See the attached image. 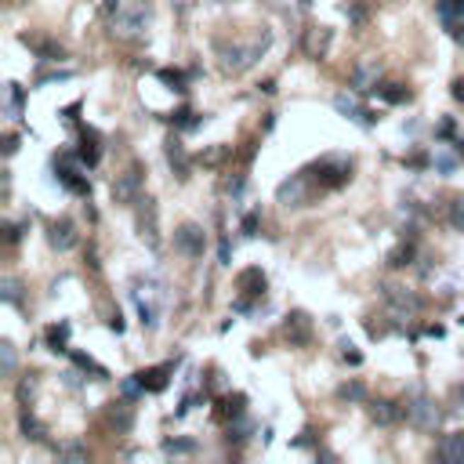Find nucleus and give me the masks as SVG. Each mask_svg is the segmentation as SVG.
<instances>
[{
    "instance_id": "obj_46",
    "label": "nucleus",
    "mask_w": 464,
    "mask_h": 464,
    "mask_svg": "<svg viewBox=\"0 0 464 464\" xmlns=\"http://www.w3.org/2000/svg\"><path fill=\"white\" fill-rule=\"evenodd\" d=\"M77 113H80V102H73V106H69V109H66V113H62V116H66V120H69V123H73V120H77Z\"/></svg>"
},
{
    "instance_id": "obj_18",
    "label": "nucleus",
    "mask_w": 464,
    "mask_h": 464,
    "mask_svg": "<svg viewBox=\"0 0 464 464\" xmlns=\"http://www.w3.org/2000/svg\"><path fill=\"white\" fill-rule=\"evenodd\" d=\"M436 15L443 18L446 29H453V33H457V29H460V18H464V0H439V4H436Z\"/></svg>"
},
{
    "instance_id": "obj_15",
    "label": "nucleus",
    "mask_w": 464,
    "mask_h": 464,
    "mask_svg": "<svg viewBox=\"0 0 464 464\" xmlns=\"http://www.w3.org/2000/svg\"><path fill=\"white\" fill-rule=\"evenodd\" d=\"M47 239H51L55 251H73V247H77V229H73V222H66V218L55 222L51 232H47Z\"/></svg>"
},
{
    "instance_id": "obj_34",
    "label": "nucleus",
    "mask_w": 464,
    "mask_h": 464,
    "mask_svg": "<svg viewBox=\"0 0 464 464\" xmlns=\"http://www.w3.org/2000/svg\"><path fill=\"white\" fill-rule=\"evenodd\" d=\"M450 225H453L457 232H464V196H457V200L450 203Z\"/></svg>"
},
{
    "instance_id": "obj_48",
    "label": "nucleus",
    "mask_w": 464,
    "mask_h": 464,
    "mask_svg": "<svg viewBox=\"0 0 464 464\" xmlns=\"http://www.w3.org/2000/svg\"><path fill=\"white\" fill-rule=\"evenodd\" d=\"M453 149H457V157H460V160H464V138H460V142H457V145H453Z\"/></svg>"
},
{
    "instance_id": "obj_33",
    "label": "nucleus",
    "mask_w": 464,
    "mask_h": 464,
    "mask_svg": "<svg viewBox=\"0 0 464 464\" xmlns=\"http://www.w3.org/2000/svg\"><path fill=\"white\" fill-rule=\"evenodd\" d=\"M73 359H77V366H80V370H91L95 378H109V370H106V366H98V363L91 359V356H80V352H77Z\"/></svg>"
},
{
    "instance_id": "obj_28",
    "label": "nucleus",
    "mask_w": 464,
    "mask_h": 464,
    "mask_svg": "<svg viewBox=\"0 0 464 464\" xmlns=\"http://www.w3.org/2000/svg\"><path fill=\"white\" fill-rule=\"evenodd\" d=\"M414 261V243H403V247H395V251L388 254V265L392 268H407Z\"/></svg>"
},
{
    "instance_id": "obj_36",
    "label": "nucleus",
    "mask_w": 464,
    "mask_h": 464,
    "mask_svg": "<svg viewBox=\"0 0 464 464\" xmlns=\"http://www.w3.org/2000/svg\"><path fill=\"white\" fill-rule=\"evenodd\" d=\"M55 453H58V460H87V450H84V446H73V443H69V446H58Z\"/></svg>"
},
{
    "instance_id": "obj_41",
    "label": "nucleus",
    "mask_w": 464,
    "mask_h": 464,
    "mask_svg": "<svg viewBox=\"0 0 464 464\" xmlns=\"http://www.w3.org/2000/svg\"><path fill=\"white\" fill-rule=\"evenodd\" d=\"M33 392H37V378L29 374V381H22V385H18V399L26 403V399H33Z\"/></svg>"
},
{
    "instance_id": "obj_11",
    "label": "nucleus",
    "mask_w": 464,
    "mask_h": 464,
    "mask_svg": "<svg viewBox=\"0 0 464 464\" xmlns=\"http://www.w3.org/2000/svg\"><path fill=\"white\" fill-rule=\"evenodd\" d=\"M236 290H239V298L243 301H258V298H265V272L254 265V268H243L239 276H236Z\"/></svg>"
},
{
    "instance_id": "obj_8",
    "label": "nucleus",
    "mask_w": 464,
    "mask_h": 464,
    "mask_svg": "<svg viewBox=\"0 0 464 464\" xmlns=\"http://www.w3.org/2000/svg\"><path fill=\"white\" fill-rule=\"evenodd\" d=\"M308 181H312V174L301 171V174H290L280 189H276V196H280V203L287 207H305L308 203Z\"/></svg>"
},
{
    "instance_id": "obj_14",
    "label": "nucleus",
    "mask_w": 464,
    "mask_h": 464,
    "mask_svg": "<svg viewBox=\"0 0 464 464\" xmlns=\"http://www.w3.org/2000/svg\"><path fill=\"white\" fill-rule=\"evenodd\" d=\"M58 181L66 185L69 193H77V196H87L91 193V181L73 167V157H62V167H58Z\"/></svg>"
},
{
    "instance_id": "obj_4",
    "label": "nucleus",
    "mask_w": 464,
    "mask_h": 464,
    "mask_svg": "<svg viewBox=\"0 0 464 464\" xmlns=\"http://www.w3.org/2000/svg\"><path fill=\"white\" fill-rule=\"evenodd\" d=\"M145 26H149V11L145 4H131V8H120L113 15V37L120 40H135L145 33Z\"/></svg>"
},
{
    "instance_id": "obj_7",
    "label": "nucleus",
    "mask_w": 464,
    "mask_h": 464,
    "mask_svg": "<svg viewBox=\"0 0 464 464\" xmlns=\"http://www.w3.org/2000/svg\"><path fill=\"white\" fill-rule=\"evenodd\" d=\"M439 410H436V403L431 399H424V395H417V399H410L407 403V421L417 428V431H436L439 428Z\"/></svg>"
},
{
    "instance_id": "obj_16",
    "label": "nucleus",
    "mask_w": 464,
    "mask_h": 464,
    "mask_svg": "<svg viewBox=\"0 0 464 464\" xmlns=\"http://www.w3.org/2000/svg\"><path fill=\"white\" fill-rule=\"evenodd\" d=\"M167 374H174V363H164V366H152V370H142L138 381L145 392H164L167 388Z\"/></svg>"
},
{
    "instance_id": "obj_42",
    "label": "nucleus",
    "mask_w": 464,
    "mask_h": 464,
    "mask_svg": "<svg viewBox=\"0 0 464 464\" xmlns=\"http://www.w3.org/2000/svg\"><path fill=\"white\" fill-rule=\"evenodd\" d=\"M258 232V214H247L243 218V236H254Z\"/></svg>"
},
{
    "instance_id": "obj_26",
    "label": "nucleus",
    "mask_w": 464,
    "mask_h": 464,
    "mask_svg": "<svg viewBox=\"0 0 464 464\" xmlns=\"http://www.w3.org/2000/svg\"><path fill=\"white\" fill-rule=\"evenodd\" d=\"M66 341H69V323H58V327L47 330V345H51L55 352H69Z\"/></svg>"
},
{
    "instance_id": "obj_23",
    "label": "nucleus",
    "mask_w": 464,
    "mask_h": 464,
    "mask_svg": "<svg viewBox=\"0 0 464 464\" xmlns=\"http://www.w3.org/2000/svg\"><path fill=\"white\" fill-rule=\"evenodd\" d=\"M243 410H247V395H243V392L225 395L222 403H218V417H222V421H229V417H236V421H239V417H243Z\"/></svg>"
},
{
    "instance_id": "obj_44",
    "label": "nucleus",
    "mask_w": 464,
    "mask_h": 464,
    "mask_svg": "<svg viewBox=\"0 0 464 464\" xmlns=\"http://www.w3.org/2000/svg\"><path fill=\"white\" fill-rule=\"evenodd\" d=\"M453 98H457V102H464V77H460V80H453Z\"/></svg>"
},
{
    "instance_id": "obj_30",
    "label": "nucleus",
    "mask_w": 464,
    "mask_h": 464,
    "mask_svg": "<svg viewBox=\"0 0 464 464\" xmlns=\"http://www.w3.org/2000/svg\"><path fill=\"white\" fill-rule=\"evenodd\" d=\"M22 431H26V439H37V443L44 439V424L29 414H22Z\"/></svg>"
},
{
    "instance_id": "obj_39",
    "label": "nucleus",
    "mask_w": 464,
    "mask_h": 464,
    "mask_svg": "<svg viewBox=\"0 0 464 464\" xmlns=\"http://www.w3.org/2000/svg\"><path fill=\"white\" fill-rule=\"evenodd\" d=\"M164 450H167V453H193V450H196V443H189V439H167V443H164Z\"/></svg>"
},
{
    "instance_id": "obj_17",
    "label": "nucleus",
    "mask_w": 464,
    "mask_h": 464,
    "mask_svg": "<svg viewBox=\"0 0 464 464\" xmlns=\"http://www.w3.org/2000/svg\"><path fill=\"white\" fill-rule=\"evenodd\" d=\"M403 414H407V407L392 403V399H378V403H370V417H374L378 424H395Z\"/></svg>"
},
{
    "instance_id": "obj_10",
    "label": "nucleus",
    "mask_w": 464,
    "mask_h": 464,
    "mask_svg": "<svg viewBox=\"0 0 464 464\" xmlns=\"http://www.w3.org/2000/svg\"><path fill=\"white\" fill-rule=\"evenodd\" d=\"M334 109L341 113L345 120L359 123V128H374V123L381 120V116H374L366 106H359V102H356V98H349V95H337V98H334Z\"/></svg>"
},
{
    "instance_id": "obj_29",
    "label": "nucleus",
    "mask_w": 464,
    "mask_h": 464,
    "mask_svg": "<svg viewBox=\"0 0 464 464\" xmlns=\"http://www.w3.org/2000/svg\"><path fill=\"white\" fill-rule=\"evenodd\" d=\"M22 98H26V91H22L18 84H8V116H11V120H18Z\"/></svg>"
},
{
    "instance_id": "obj_2",
    "label": "nucleus",
    "mask_w": 464,
    "mask_h": 464,
    "mask_svg": "<svg viewBox=\"0 0 464 464\" xmlns=\"http://www.w3.org/2000/svg\"><path fill=\"white\" fill-rule=\"evenodd\" d=\"M265 47H268V33H265L261 40H254V44H232V47L218 44L222 69H225V73H243V69H251L254 62L261 58V51H265Z\"/></svg>"
},
{
    "instance_id": "obj_27",
    "label": "nucleus",
    "mask_w": 464,
    "mask_h": 464,
    "mask_svg": "<svg viewBox=\"0 0 464 464\" xmlns=\"http://www.w3.org/2000/svg\"><path fill=\"white\" fill-rule=\"evenodd\" d=\"M378 91H381V98H385V102H392V106L410 102V87H403V84H388V87H378Z\"/></svg>"
},
{
    "instance_id": "obj_31",
    "label": "nucleus",
    "mask_w": 464,
    "mask_h": 464,
    "mask_svg": "<svg viewBox=\"0 0 464 464\" xmlns=\"http://www.w3.org/2000/svg\"><path fill=\"white\" fill-rule=\"evenodd\" d=\"M157 77H160L164 84H171V91H178V95H185V91H189V87H185V77L174 73V69H160Z\"/></svg>"
},
{
    "instance_id": "obj_24",
    "label": "nucleus",
    "mask_w": 464,
    "mask_h": 464,
    "mask_svg": "<svg viewBox=\"0 0 464 464\" xmlns=\"http://www.w3.org/2000/svg\"><path fill=\"white\" fill-rule=\"evenodd\" d=\"M80 160H84L87 167L98 164V135L91 131V128H84V138H80Z\"/></svg>"
},
{
    "instance_id": "obj_32",
    "label": "nucleus",
    "mask_w": 464,
    "mask_h": 464,
    "mask_svg": "<svg viewBox=\"0 0 464 464\" xmlns=\"http://www.w3.org/2000/svg\"><path fill=\"white\" fill-rule=\"evenodd\" d=\"M138 301V316H142V327L145 330H152V327H157V308H152L149 301H142V298H135Z\"/></svg>"
},
{
    "instance_id": "obj_13",
    "label": "nucleus",
    "mask_w": 464,
    "mask_h": 464,
    "mask_svg": "<svg viewBox=\"0 0 464 464\" xmlns=\"http://www.w3.org/2000/svg\"><path fill=\"white\" fill-rule=\"evenodd\" d=\"M283 334L290 345H308L312 341V319H308L305 312H290L287 323H283Z\"/></svg>"
},
{
    "instance_id": "obj_12",
    "label": "nucleus",
    "mask_w": 464,
    "mask_h": 464,
    "mask_svg": "<svg viewBox=\"0 0 464 464\" xmlns=\"http://www.w3.org/2000/svg\"><path fill=\"white\" fill-rule=\"evenodd\" d=\"M330 44H334V29H327V26L305 29V55L308 58H327Z\"/></svg>"
},
{
    "instance_id": "obj_35",
    "label": "nucleus",
    "mask_w": 464,
    "mask_h": 464,
    "mask_svg": "<svg viewBox=\"0 0 464 464\" xmlns=\"http://www.w3.org/2000/svg\"><path fill=\"white\" fill-rule=\"evenodd\" d=\"M171 120H174V128H181V131H189V128H196V123H200L193 109H178Z\"/></svg>"
},
{
    "instance_id": "obj_6",
    "label": "nucleus",
    "mask_w": 464,
    "mask_h": 464,
    "mask_svg": "<svg viewBox=\"0 0 464 464\" xmlns=\"http://www.w3.org/2000/svg\"><path fill=\"white\" fill-rule=\"evenodd\" d=\"M138 232H142V239L157 251L160 247V210H157V200L152 196H142L138 203Z\"/></svg>"
},
{
    "instance_id": "obj_21",
    "label": "nucleus",
    "mask_w": 464,
    "mask_h": 464,
    "mask_svg": "<svg viewBox=\"0 0 464 464\" xmlns=\"http://www.w3.org/2000/svg\"><path fill=\"white\" fill-rule=\"evenodd\" d=\"M439 457L450 464H464V431H453V436L439 443Z\"/></svg>"
},
{
    "instance_id": "obj_45",
    "label": "nucleus",
    "mask_w": 464,
    "mask_h": 464,
    "mask_svg": "<svg viewBox=\"0 0 464 464\" xmlns=\"http://www.w3.org/2000/svg\"><path fill=\"white\" fill-rule=\"evenodd\" d=\"M15 149H18V138H15V135H8V138H4V152H8V157H11Z\"/></svg>"
},
{
    "instance_id": "obj_25",
    "label": "nucleus",
    "mask_w": 464,
    "mask_h": 464,
    "mask_svg": "<svg viewBox=\"0 0 464 464\" xmlns=\"http://www.w3.org/2000/svg\"><path fill=\"white\" fill-rule=\"evenodd\" d=\"M431 164H436V171H439V174H453V171H457V164H460V157H457V149L450 152V149H443V145H439V149H436V157H431Z\"/></svg>"
},
{
    "instance_id": "obj_37",
    "label": "nucleus",
    "mask_w": 464,
    "mask_h": 464,
    "mask_svg": "<svg viewBox=\"0 0 464 464\" xmlns=\"http://www.w3.org/2000/svg\"><path fill=\"white\" fill-rule=\"evenodd\" d=\"M0 363H4V378H11L15 374V349L4 341V345H0Z\"/></svg>"
},
{
    "instance_id": "obj_38",
    "label": "nucleus",
    "mask_w": 464,
    "mask_h": 464,
    "mask_svg": "<svg viewBox=\"0 0 464 464\" xmlns=\"http://www.w3.org/2000/svg\"><path fill=\"white\" fill-rule=\"evenodd\" d=\"M0 294H4V301L18 305V280H15V276H8V280L0 283Z\"/></svg>"
},
{
    "instance_id": "obj_47",
    "label": "nucleus",
    "mask_w": 464,
    "mask_h": 464,
    "mask_svg": "<svg viewBox=\"0 0 464 464\" xmlns=\"http://www.w3.org/2000/svg\"><path fill=\"white\" fill-rule=\"evenodd\" d=\"M439 135H443V138L453 135V120H443V123H439Z\"/></svg>"
},
{
    "instance_id": "obj_3",
    "label": "nucleus",
    "mask_w": 464,
    "mask_h": 464,
    "mask_svg": "<svg viewBox=\"0 0 464 464\" xmlns=\"http://www.w3.org/2000/svg\"><path fill=\"white\" fill-rule=\"evenodd\" d=\"M142 185H145V167L142 164H131L123 174H116L113 181V203L120 207H135L142 200Z\"/></svg>"
},
{
    "instance_id": "obj_1",
    "label": "nucleus",
    "mask_w": 464,
    "mask_h": 464,
    "mask_svg": "<svg viewBox=\"0 0 464 464\" xmlns=\"http://www.w3.org/2000/svg\"><path fill=\"white\" fill-rule=\"evenodd\" d=\"M308 174H312L323 189H341V185L352 181V160L330 152V157H319L312 167H308Z\"/></svg>"
},
{
    "instance_id": "obj_43",
    "label": "nucleus",
    "mask_w": 464,
    "mask_h": 464,
    "mask_svg": "<svg viewBox=\"0 0 464 464\" xmlns=\"http://www.w3.org/2000/svg\"><path fill=\"white\" fill-rule=\"evenodd\" d=\"M341 349H345V359H349L352 366H359V363H363V356H359V352H352V345H349V341H345Z\"/></svg>"
},
{
    "instance_id": "obj_22",
    "label": "nucleus",
    "mask_w": 464,
    "mask_h": 464,
    "mask_svg": "<svg viewBox=\"0 0 464 464\" xmlns=\"http://www.w3.org/2000/svg\"><path fill=\"white\" fill-rule=\"evenodd\" d=\"M109 424L120 431V436H128V431H131V424H135V414H131V407H128V403H109Z\"/></svg>"
},
{
    "instance_id": "obj_9",
    "label": "nucleus",
    "mask_w": 464,
    "mask_h": 464,
    "mask_svg": "<svg viewBox=\"0 0 464 464\" xmlns=\"http://www.w3.org/2000/svg\"><path fill=\"white\" fill-rule=\"evenodd\" d=\"M385 301H388L395 319H410V316H417V308H421V298L403 290V287H385Z\"/></svg>"
},
{
    "instance_id": "obj_5",
    "label": "nucleus",
    "mask_w": 464,
    "mask_h": 464,
    "mask_svg": "<svg viewBox=\"0 0 464 464\" xmlns=\"http://www.w3.org/2000/svg\"><path fill=\"white\" fill-rule=\"evenodd\" d=\"M174 251H178L181 258H189V261L203 258V251H207V236H203V225H196V222H185V225H178V229H174Z\"/></svg>"
},
{
    "instance_id": "obj_19",
    "label": "nucleus",
    "mask_w": 464,
    "mask_h": 464,
    "mask_svg": "<svg viewBox=\"0 0 464 464\" xmlns=\"http://www.w3.org/2000/svg\"><path fill=\"white\" fill-rule=\"evenodd\" d=\"M167 164L174 167L178 178H189V152H185V145L178 138H167Z\"/></svg>"
},
{
    "instance_id": "obj_40",
    "label": "nucleus",
    "mask_w": 464,
    "mask_h": 464,
    "mask_svg": "<svg viewBox=\"0 0 464 464\" xmlns=\"http://www.w3.org/2000/svg\"><path fill=\"white\" fill-rule=\"evenodd\" d=\"M363 395H366V388H363L359 381H356V385H345V388H341V399H352V403H359Z\"/></svg>"
},
{
    "instance_id": "obj_20",
    "label": "nucleus",
    "mask_w": 464,
    "mask_h": 464,
    "mask_svg": "<svg viewBox=\"0 0 464 464\" xmlns=\"http://www.w3.org/2000/svg\"><path fill=\"white\" fill-rule=\"evenodd\" d=\"M378 73H381L378 62H359L356 73H352V84H356L359 91H374V87H378Z\"/></svg>"
}]
</instances>
